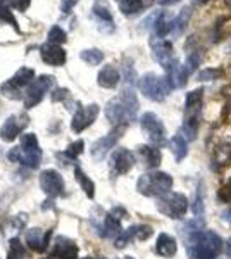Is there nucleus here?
I'll return each instance as SVG.
<instances>
[{"label": "nucleus", "instance_id": "1", "mask_svg": "<svg viewBox=\"0 0 231 259\" xmlns=\"http://www.w3.org/2000/svg\"><path fill=\"white\" fill-rule=\"evenodd\" d=\"M138 99L133 89H123L121 94L111 100L106 106V116L112 124L119 126V124H126L128 126L131 121H135L138 112Z\"/></svg>", "mask_w": 231, "mask_h": 259}, {"label": "nucleus", "instance_id": "2", "mask_svg": "<svg viewBox=\"0 0 231 259\" xmlns=\"http://www.w3.org/2000/svg\"><path fill=\"white\" fill-rule=\"evenodd\" d=\"M7 157L12 162H19V164L26 166V168H38L41 162V149L35 133H26V135L21 137L19 147L12 149L7 154Z\"/></svg>", "mask_w": 231, "mask_h": 259}, {"label": "nucleus", "instance_id": "3", "mask_svg": "<svg viewBox=\"0 0 231 259\" xmlns=\"http://www.w3.org/2000/svg\"><path fill=\"white\" fill-rule=\"evenodd\" d=\"M173 177L164 171H150L144 173L136 182V190L147 197H162L173 189Z\"/></svg>", "mask_w": 231, "mask_h": 259}, {"label": "nucleus", "instance_id": "4", "mask_svg": "<svg viewBox=\"0 0 231 259\" xmlns=\"http://www.w3.org/2000/svg\"><path fill=\"white\" fill-rule=\"evenodd\" d=\"M140 90L147 99L154 102H162L173 90L169 78L167 76H157L155 73H147L140 80Z\"/></svg>", "mask_w": 231, "mask_h": 259}, {"label": "nucleus", "instance_id": "5", "mask_svg": "<svg viewBox=\"0 0 231 259\" xmlns=\"http://www.w3.org/2000/svg\"><path fill=\"white\" fill-rule=\"evenodd\" d=\"M157 211L171 220H181L188 211V199L181 192H169V194L157 197Z\"/></svg>", "mask_w": 231, "mask_h": 259}, {"label": "nucleus", "instance_id": "6", "mask_svg": "<svg viewBox=\"0 0 231 259\" xmlns=\"http://www.w3.org/2000/svg\"><path fill=\"white\" fill-rule=\"evenodd\" d=\"M140 124H142V130L149 140L152 142L155 147H162L166 144V126L161 119L157 118V114L154 112H145L140 119Z\"/></svg>", "mask_w": 231, "mask_h": 259}, {"label": "nucleus", "instance_id": "7", "mask_svg": "<svg viewBox=\"0 0 231 259\" xmlns=\"http://www.w3.org/2000/svg\"><path fill=\"white\" fill-rule=\"evenodd\" d=\"M52 85H54V76H47V74L33 80L31 85L28 87L26 94H24V107L31 109V107L38 106Z\"/></svg>", "mask_w": 231, "mask_h": 259}, {"label": "nucleus", "instance_id": "8", "mask_svg": "<svg viewBox=\"0 0 231 259\" xmlns=\"http://www.w3.org/2000/svg\"><path fill=\"white\" fill-rule=\"evenodd\" d=\"M126 128H128L126 124H119V126H116L111 133H109V135H106V137H102V139L97 140L95 144L91 145V149H90L91 157L97 159V161H102L104 157H106L107 154L111 152V149L116 147L117 140L123 137V133L126 132Z\"/></svg>", "mask_w": 231, "mask_h": 259}, {"label": "nucleus", "instance_id": "9", "mask_svg": "<svg viewBox=\"0 0 231 259\" xmlns=\"http://www.w3.org/2000/svg\"><path fill=\"white\" fill-rule=\"evenodd\" d=\"M29 124V116L26 112H19V114H12L9 118L6 119V123L2 124L0 128V139L6 140V142H12L16 140L21 133L24 132Z\"/></svg>", "mask_w": 231, "mask_h": 259}, {"label": "nucleus", "instance_id": "10", "mask_svg": "<svg viewBox=\"0 0 231 259\" xmlns=\"http://www.w3.org/2000/svg\"><path fill=\"white\" fill-rule=\"evenodd\" d=\"M40 187L49 197L56 199L64 194V180L56 169H45L40 175Z\"/></svg>", "mask_w": 231, "mask_h": 259}, {"label": "nucleus", "instance_id": "11", "mask_svg": "<svg viewBox=\"0 0 231 259\" xmlns=\"http://www.w3.org/2000/svg\"><path fill=\"white\" fill-rule=\"evenodd\" d=\"M135 166V156L133 152H129L128 149L119 147L112 152L111 156V171L116 177H121V175H126L131 171V168Z\"/></svg>", "mask_w": 231, "mask_h": 259}, {"label": "nucleus", "instance_id": "12", "mask_svg": "<svg viewBox=\"0 0 231 259\" xmlns=\"http://www.w3.org/2000/svg\"><path fill=\"white\" fill-rule=\"evenodd\" d=\"M99 112H100V107L97 106V104H90V106H85V107H78L76 112H74V116H73V123H71L73 132L81 133L83 130L88 128L97 119Z\"/></svg>", "mask_w": 231, "mask_h": 259}, {"label": "nucleus", "instance_id": "13", "mask_svg": "<svg viewBox=\"0 0 231 259\" xmlns=\"http://www.w3.org/2000/svg\"><path fill=\"white\" fill-rule=\"evenodd\" d=\"M150 45H152L154 59L157 61L166 71H169L171 66H173L176 61V59H173V44L162 40V38H157V40L150 41Z\"/></svg>", "mask_w": 231, "mask_h": 259}, {"label": "nucleus", "instance_id": "14", "mask_svg": "<svg viewBox=\"0 0 231 259\" xmlns=\"http://www.w3.org/2000/svg\"><path fill=\"white\" fill-rule=\"evenodd\" d=\"M126 216V209L121 206L114 207V209H111L106 214V218H104V227H102V235L104 237H116L119 235L123 230H121V220H123Z\"/></svg>", "mask_w": 231, "mask_h": 259}, {"label": "nucleus", "instance_id": "15", "mask_svg": "<svg viewBox=\"0 0 231 259\" xmlns=\"http://www.w3.org/2000/svg\"><path fill=\"white\" fill-rule=\"evenodd\" d=\"M78 256V245L74 240L68 237H57L56 242L50 250V257L52 259H76Z\"/></svg>", "mask_w": 231, "mask_h": 259}, {"label": "nucleus", "instance_id": "16", "mask_svg": "<svg viewBox=\"0 0 231 259\" xmlns=\"http://www.w3.org/2000/svg\"><path fill=\"white\" fill-rule=\"evenodd\" d=\"M40 56H41V61L47 62L49 66H62L66 62V50L57 44H43L40 47Z\"/></svg>", "mask_w": 231, "mask_h": 259}, {"label": "nucleus", "instance_id": "17", "mask_svg": "<svg viewBox=\"0 0 231 259\" xmlns=\"http://www.w3.org/2000/svg\"><path fill=\"white\" fill-rule=\"evenodd\" d=\"M33 78H35V71H33V69H29V68H19L18 73H16L14 76H12L11 80L2 87V90L7 92V95H11L12 90L18 92V89H21V87L29 85V83L33 81Z\"/></svg>", "mask_w": 231, "mask_h": 259}, {"label": "nucleus", "instance_id": "18", "mask_svg": "<svg viewBox=\"0 0 231 259\" xmlns=\"http://www.w3.org/2000/svg\"><path fill=\"white\" fill-rule=\"evenodd\" d=\"M155 252L166 259L174 257L176 252H178V242H176L173 235L162 232L161 235L157 237V242H155Z\"/></svg>", "mask_w": 231, "mask_h": 259}, {"label": "nucleus", "instance_id": "19", "mask_svg": "<svg viewBox=\"0 0 231 259\" xmlns=\"http://www.w3.org/2000/svg\"><path fill=\"white\" fill-rule=\"evenodd\" d=\"M49 239H50V232H43L40 228H33L26 232V244L28 247L35 252H43L49 247Z\"/></svg>", "mask_w": 231, "mask_h": 259}, {"label": "nucleus", "instance_id": "20", "mask_svg": "<svg viewBox=\"0 0 231 259\" xmlns=\"http://www.w3.org/2000/svg\"><path fill=\"white\" fill-rule=\"evenodd\" d=\"M138 154H140L144 164L150 169L157 168L162 161L161 150H159V147H155V145H140V147H138Z\"/></svg>", "mask_w": 231, "mask_h": 259}, {"label": "nucleus", "instance_id": "21", "mask_svg": "<svg viewBox=\"0 0 231 259\" xmlns=\"http://www.w3.org/2000/svg\"><path fill=\"white\" fill-rule=\"evenodd\" d=\"M97 78H99V85L102 87V89H116L117 83L121 80V74H119V71L116 69V66L107 64L100 69Z\"/></svg>", "mask_w": 231, "mask_h": 259}, {"label": "nucleus", "instance_id": "22", "mask_svg": "<svg viewBox=\"0 0 231 259\" xmlns=\"http://www.w3.org/2000/svg\"><path fill=\"white\" fill-rule=\"evenodd\" d=\"M117 6H119V11L126 16L136 14V12L147 9L154 4V0H116Z\"/></svg>", "mask_w": 231, "mask_h": 259}, {"label": "nucleus", "instance_id": "23", "mask_svg": "<svg viewBox=\"0 0 231 259\" xmlns=\"http://www.w3.org/2000/svg\"><path fill=\"white\" fill-rule=\"evenodd\" d=\"M169 73V81L173 85V89H181V87L187 85V80H188V71L184 66H179L178 61H174V64L171 66V69L167 71Z\"/></svg>", "mask_w": 231, "mask_h": 259}, {"label": "nucleus", "instance_id": "24", "mask_svg": "<svg viewBox=\"0 0 231 259\" xmlns=\"http://www.w3.org/2000/svg\"><path fill=\"white\" fill-rule=\"evenodd\" d=\"M204 100V89H195L192 92H188L187 97H184V107H187V112L190 114H199V107L202 106Z\"/></svg>", "mask_w": 231, "mask_h": 259}, {"label": "nucleus", "instance_id": "25", "mask_svg": "<svg viewBox=\"0 0 231 259\" xmlns=\"http://www.w3.org/2000/svg\"><path fill=\"white\" fill-rule=\"evenodd\" d=\"M154 30L159 38H164V36L169 35V33L174 30V19L169 18L167 14L157 16V18H155V23H154Z\"/></svg>", "mask_w": 231, "mask_h": 259}, {"label": "nucleus", "instance_id": "26", "mask_svg": "<svg viewBox=\"0 0 231 259\" xmlns=\"http://www.w3.org/2000/svg\"><path fill=\"white\" fill-rule=\"evenodd\" d=\"M169 149H171V152L174 154V159L176 161H183L184 157H187V154H188V144H187V140H184V137L181 135H174L173 139H171L169 142Z\"/></svg>", "mask_w": 231, "mask_h": 259}, {"label": "nucleus", "instance_id": "27", "mask_svg": "<svg viewBox=\"0 0 231 259\" xmlns=\"http://www.w3.org/2000/svg\"><path fill=\"white\" fill-rule=\"evenodd\" d=\"M74 178H76V182L81 185L83 192H85L88 197L94 199L95 197V183L86 177L85 171L79 168V166H74Z\"/></svg>", "mask_w": 231, "mask_h": 259}, {"label": "nucleus", "instance_id": "28", "mask_svg": "<svg viewBox=\"0 0 231 259\" xmlns=\"http://www.w3.org/2000/svg\"><path fill=\"white\" fill-rule=\"evenodd\" d=\"M181 132L184 133L188 140H195L197 139V133H199V114H190L187 116L183 123Z\"/></svg>", "mask_w": 231, "mask_h": 259}, {"label": "nucleus", "instance_id": "29", "mask_svg": "<svg viewBox=\"0 0 231 259\" xmlns=\"http://www.w3.org/2000/svg\"><path fill=\"white\" fill-rule=\"evenodd\" d=\"M129 232H131V237L133 240H149L152 237L154 230L150 225H135V227H129Z\"/></svg>", "mask_w": 231, "mask_h": 259}, {"label": "nucleus", "instance_id": "30", "mask_svg": "<svg viewBox=\"0 0 231 259\" xmlns=\"http://www.w3.org/2000/svg\"><path fill=\"white\" fill-rule=\"evenodd\" d=\"M79 57H81V61H85L86 64L90 66H97L100 64V62L104 61V52L99 49H86L83 50L81 54H79Z\"/></svg>", "mask_w": 231, "mask_h": 259}, {"label": "nucleus", "instance_id": "31", "mask_svg": "<svg viewBox=\"0 0 231 259\" xmlns=\"http://www.w3.org/2000/svg\"><path fill=\"white\" fill-rule=\"evenodd\" d=\"M24 256H26V250H24V245L21 244V240L19 239H11L7 259H24Z\"/></svg>", "mask_w": 231, "mask_h": 259}, {"label": "nucleus", "instance_id": "32", "mask_svg": "<svg viewBox=\"0 0 231 259\" xmlns=\"http://www.w3.org/2000/svg\"><path fill=\"white\" fill-rule=\"evenodd\" d=\"M94 14H95L100 21H102V23L112 24V14H111V11H109V7L106 6V4L97 2L95 6H94Z\"/></svg>", "mask_w": 231, "mask_h": 259}, {"label": "nucleus", "instance_id": "33", "mask_svg": "<svg viewBox=\"0 0 231 259\" xmlns=\"http://www.w3.org/2000/svg\"><path fill=\"white\" fill-rule=\"evenodd\" d=\"M50 44H57V45H61V44H64L66 40H68V35H66V31L62 30L61 26H52L50 28V31H49V38H47Z\"/></svg>", "mask_w": 231, "mask_h": 259}, {"label": "nucleus", "instance_id": "34", "mask_svg": "<svg viewBox=\"0 0 231 259\" xmlns=\"http://www.w3.org/2000/svg\"><path fill=\"white\" fill-rule=\"evenodd\" d=\"M190 16H192V11L188 9V7H184V9H181V12H179V16L174 19V30L176 33H181L184 28H187L188 21H190Z\"/></svg>", "mask_w": 231, "mask_h": 259}, {"label": "nucleus", "instance_id": "35", "mask_svg": "<svg viewBox=\"0 0 231 259\" xmlns=\"http://www.w3.org/2000/svg\"><path fill=\"white\" fill-rule=\"evenodd\" d=\"M83 147H85V142H83V140H76L74 144L69 145L68 150L64 152V156H68L69 159H76L79 154L83 152Z\"/></svg>", "mask_w": 231, "mask_h": 259}, {"label": "nucleus", "instance_id": "36", "mask_svg": "<svg viewBox=\"0 0 231 259\" xmlns=\"http://www.w3.org/2000/svg\"><path fill=\"white\" fill-rule=\"evenodd\" d=\"M199 64H200V56H199V52H190L188 54V57H187V71H188V74L193 73L197 68H199Z\"/></svg>", "mask_w": 231, "mask_h": 259}, {"label": "nucleus", "instance_id": "37", "mask_svg": "<svg viewBox=\"0 0 231 259\" xmlns=\"http://www.w3.org/2000/svg\"><path fill=\"white\" fill-rule=\"evenodd\" d=\"M193 212L195 216H204V192L202 190H197V197H195V202L192 206Z\"/></svg>", "mask_w": 231, "mask_h": 259}, {"label": "nucleus", "instance_id": "38", "mask_svg": "<svg viewBox=\"0 0 231 259\" xmlns=\"http://www.w3.org/2000/svg\"><path fill=\"white\" fill-rule=\"evenodd\" d=\"M219 74H221L219 69H204L202 73L199 74V80L200 81H212V80H216Z\"/></svg>", "mask_w": 231, "mask_h": 259}, {"label": "nucleus", "instance_id": "39", "mask_svg": "<svg viewBox=\"0 0 231 259\" xmlns=\"http://www.w3.org/2000/svg\"><path fill=\"white\" fill-rule=\"evenodd\" d=\"M78 2H79V0H61L62 14H69V12L74 9V6H76Z\"/></svg>", "mask_w": 231, "mask_h": 259}, {"label": "nucleus", "instance_id": "40", "mask_svg": "<svg viewBox=\"0 0 231 259\" xmlns=\"http://www.w3.org/2000/svg\"><path fill=\"white\" fill-rule=\"evenodd\" d=\"M69 95V90H66V89H57L56 92L52 94V100L54 102H59V100H64L66 97Z\"/></svg>", "mask_w": 231, "mask_h": 259}, {"label": "nucleus", "instance_id": "41", "mask_svg": "<svg viewBox=\"0 0 231 259\" xmlns=\"http://www.w3.org/2000/svg\"><path fill=\"white\" fill-rule=\"evenodd\" d=\"M29 2H31V0H11V6L19 11H26L29 7Z\"/></svg>", "mask_w": 231, "mask_h": 259}, {"label": "nucleus", "instance_id": "42", "mask_svg": "<svg viewBox=\"0 0 231 259\" xmlns=\"http://www.w3.org/2000/svg\"><path fill=\"white\" fill-rule=\"evenodd\" d=\"M124 71H126V81H135V69H133L131 64H126L124 66Z\"/></svg>", "mask_w": 231, "mask_h": 259}, {"label": "nucleus", "instance_id": "43", "mask_svg": "<svg viewBox=\"0 0 231 259\" xmlns=\"http://www.w3.org/2000/svg\"><path fill=\"white\" fill-rule=\"evenodd\" d=\"M222 220H224L226 223H229V225H231V207H229V209H224V211H222Z\"/></svg>", "mask_w": 231, "mask_h": 259}, {"label": "nucleus", "instance_id": "44", "mask_svg": "<svg viewBox=\"0 0 231 259\" xmlns=\"http://www.w3.org/2000/svg\"><path fill=\"white\" fill-rule=\"evenodd\" d=\"M179 0H159L161 6H173V4H178Z\"/></svg>", "mask_w": 231, "mask_h": 259}, {"label": "nucleus", "instance_id": "45", "mask_svg": "<svg viewBox=\"0 0 231 259\" xmlns=\"http://www.w3.org/2000/svg\"><path fill=\"white\" fill-rule=\"evenodd\" d=\"M226 256H228V259H231V237H229L228 244H226Z\"/></svg>", "mask_w": 231, "mask_h": 259}, {"label": "nucleus", "instance_id": "46", "mask_svg": "<svg viewBox=\"0 0 231 259\" xmlns=\"http://www.w3.org/2000/svg\"><path fill=\"white\" fill-rule=\"evenodd\" d=\"M0 7H12L11 0H0Z\"/></svg>", "mask_w": 231, "mask_h": 259}, {"label": "nucleus", "instance_id": "47", "mask_svg": "<svg viewBox=\"0 0 231 259\" xmlns=\"http://www.w3.org/2000/svg\"><path fill=\"white\" fill-rule=\"evenodd\" d=\"M193 2H195V4H205L207 0H193Z\"/></svg>", "mask_w": 231, "mask_h": 259}, {"label": "nucleus", "instance_id": "48", "mask_svg": "<svg viewBox=\"0 0 231 259\" xmlns=\"http://www.w3.org/2000/svg\"><path fill=\"white\" fill-rule=\"evenodd\" d=\"M226 4H228V6H231V0H226Z\"/></svg>", "mask_w": 231, "mask_h": 259}, {"label": "nucleus", "instance_id": "49", "mask_svg": "<svg viewBox=\"0 0 231 259\" xmlns=\"http://www.w3.org/2000/svg\"><path fill=\"white\" fill-rule=\"evenodd\" d=\"M123 259H135V257H123Z\"/></svg>", "mask_w": 231, "mask_h": 259}]
</instances>
